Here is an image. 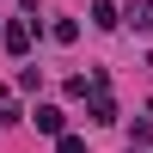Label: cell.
I'll return each instance as SVG.
<instances>
[{"mask_svg":"<svg viewBox=\"0 0 153 153\" xmlns=\"http://www.w3.org/2000/svg\"><path fill=\"white\" fill-rule=\"evenodd\" d=\"M0 43H6V55H25V49H31V19H12L6 31H0Z\"/></svg>","mask_w":153,"mask_h":153,"instance_id":"obj_1","label":"cell"},{"mask_svg":"<svg viewBox=\"0 0 153 153\" xmlns=\"http://www.w3.org/2000/svg\"><path fill=\"white\" fill-rule=\"evenodd\" d=\"M92 123H117V104H110L104 86H92Z\"/></svg>","mask_w":153,"mask_h":153,"instance_id":"obj_2","label":"cell"},{"mask_svg":"<svg viewBox=\"0 0 153 153\" xmlns=\"http://www.w3.org/2000/svg\"><path fill=\"white\" fill-rule=\"evenodd\" d=\"M31 123H37V129H43V135H61V110H55V104H43V110H37Z\"/></svg>","mask_w":153,"mask_h":153,"instance_id":"obj_3","label":"cell"},{"mask_svg":"<svg viewBox=\"0 0 153 153\" xmlns=\"http://www.w3.org/2000/svg\"><path fill=\"white\" fill-rule=\"evenodd\" d=\"M92 25L110 31V25H117V6H110V0H92Z\"/></svg>","mask_w":153,"mask_h":153,"instance_id":"obj_4","label":"cell"},{"mask_svg":"<svg viewBox=\"0 0 153 153\" xmlns=\"http://www.w3.org/2000/svg\"><path fill=\"white\" fill-rule=\"evenodd\" d=\"M49 37H55V43H74V37H80V25H74V19H55V25H49Z\"/></svg>","mask_w":153,"mask_h":153,"instance_id":"obj_5","label":"cell"},{"mask_svg":"<svg viewBox=\"0 0 153 153\" xmlns=\"http://www.w3.org/2000/svg\"><path fill=\"white\" fill-rule=\"evenodd\" d=\"M55 153H86V141L80 135H55Z\"/></svg>","mask_w":153,"mask_h":153,"instance_id":"obj_6","label":"cell"},{"mask_svg":"<svg viewBox=\"0 0 153 153\" xmlns=\"http://www.w3.org/2000/svg\"><path fill=\"white\" fill-rule=\"evenodd\" d=\"M129 153H147V147H129Z\"/></svg>","mask_w":153,"mask_h":153,"instance_id":"obj_7","label":"cell"},{"mask_svg":"<svg viewBox=\"0 0 153 153\" xmlns=\"http://www.w3.org/2000/svg\"><path fill=\"white\" fill-rule=\"evenodd\" d=\"M147 12H153V0H147Z\"/></svg>","mask_w":153,"mask_h":153,"instance_id":"obj_8","label":"cell"}]
</instances>
